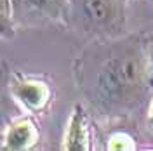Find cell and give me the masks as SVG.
<instances>
[{
    "label": "cell",
    "instance_id": "obj_1",
    "mask_svg": "<svg viewBox=\"0 0 153 151\" xmlns=\"http://www.w3.org/2000/svg\"><path fill=\"white\" fill-rule=\"evenodd\" d=\"M152 75L148 50L137 38L108 42L96 50L89 94L105 111L125 113L143 103Z\"/></svg>",
    "mask_w": 153,
    "mask_h": 151
},
{
    "label": "cell",
    "instance_id": "obj_2",
    "mask_svg": "<svg viewBox=\"0 0 153 151\" xmlns=\"http://www.w3.org/2000/svg\"><path fill=\"white\" fill-rule=\"evenodd\" d=\"M76 24L96 35H115L125 24V0H68Z\"/></svg>",
    "mask_w": 153,
    "mask_h": 151
},
{
    "label": "cell",
    "instance_id": "obj_3",
    "mask_svg": "<svg viewBox=\"0 0 153 151\" xmlns=\"http://www.w3.org/2000/svg\"><path fill=\"white\" fill-rule=\"evenodd\" d=\"M12 92L18 97L23 104H26L31 110H38L42 108L45 101L49 97V90L45 84H40V82H30V80H25V82H16L12 85Z\"/></svg>",
    "mask_w": 153,
    "mask_h": 151
},
{
    "label": "cell",
    "instance_id": "obj_4",
    "mask_svg": "<svg viewBox=\"0 0 153 151\" xmlns=\"http://www.w3.org/2000/svg\"><path fill=\"white\" fill-rule=\"evenodd\" d=\"M37 141V130L35 125L30 120H21L9 127L5 141H4V150H26L33 142Z\"/></svg>",
    "mask_w": 153,
    "mask_h": 151
},
{
    "label": "cell",
    "instance_id": "obj_5",
    "mask_svg": "<svg viewBox=\"0 0 153 151\" xmlns=\"http://www.w3.org/2000/svg\"><path fill=\"white\" fill-rule=\"evenodd\" d=\"M66 141L68 150H89L85 125H84V115H82V110H78V108H76L75 116L71 120V129H70Z\"/></svg>",
    "mask_w": 153,
    "mask_h": 151
},
{
    "label": "cell",
    "instance_id": "obj_6",
    "mask_svg": "<svg viewBox=\"0 0 153 151\" xmlns=\"http://www.w3.org/2000/svg\"><path fill=\"white\" fill-rule=\"evenodd\" d=\"M35 5L47 16H61L68 9V0H33Z\"/></svg>",
    "mask_w": 153,
    "mask_h": 151
},
{
    "label": "cell",
    "instance_id": "obj_7",
    "mask_svg": "<svg viewBox=\"0 0 153 151\" xmlns=\"http://www.w3.org/2000/svg\"><path fill=\"white\" fill-rule=\"evenodd\" d=\"M7 5H9V0H2V28H4V31L7 30V19L10 18Z\"/></svg>",
    "mask_w": 153,
    "mask_h": 151
},
{
    "label": "cell",
    "instance_id": "obj_8",
    "mask_svg": "<svg viewBox=\"0 0 153 151\" xmlns=\"http://www.w3.org/2000/svg\"><path fill=\"white\" fill-rule=\"evenodd\" d=\"M148 56H150V66H152V73H153V37L148 42Z\"/></svg>",
    "mask_w": 153,
    "mask_h": 151
},
{
    "label": "cell",
    "instance_id": "obj_9",
    "mask_svg": "<svg viewBox=\"0 0 153 151\" xmlns=\"http://www.w3.org/2000/svg\"><path fill=\"white\" fill-rule=\"evenodd\" d=\"M148 122H150V125H152V129H153V99H152V104H150V113H148Z\"/></svg>",
    "mask_w": 153,
    "mask_h": 151
}]
</instances>
